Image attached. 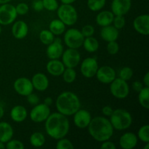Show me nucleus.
<instances>
[{
  "label": "nucleus",
  "mask_w": 149,
  "mask_h": 149,
  "mask_svg": "<svg viewBox=\"0 0 149 149\" xmlns=\"http://www.w3.org/2000/svg\"><path fill=\"white\" fill-rule=\"evenodd\" d=\"M45 131L50 138L59 140L68 135L70 129V123L66 116L62 113H50L45 120Z\"/></svg>",
  "instance_id": "f257e3e1"
},
{
  "label": "nucleus",
  "mask_w": 149,
  "mask_h": 149,
  "mask_svg": "<svg viewBox=\"0 0 149 149\" xmlns=\"http://www.w3.org/2000/svg\"><path fill=\"white\" fill-rule=\"evenodd\" d=\"M87 128L92 138L101 143L110 139L113 136L114 130L110 121L104 116L92 118Z\"/></svg>",
  "instance_id": "f03ea898"
},
{
  "label": "nucleus",
  "mask_w": 149,
  "mask_h": 149,
  "mask_svg": "<svg viewBox=\"0 0 149 149\" xmlns=\"http://www.w3.org/2000/svg\"><path fill=\"white\" fill-rule=\"evenodd\" d=\"M55 106L59 113L69 116L74 115L81 108V103L75 93L65 91L58 96Z\"/></svg>",
  "instance_id": "7ed1b4c3"
},
{
  "label": "nucleus",
  "mask_w": 149,
  "mask_h": 149,
  "mask_svg": "<svg viewBox=\"0 0 149 149\" xmlns=\"http://www.w3.org/2000/svg\"><path fill=\"white\" fill-rule=\"evenodd\" d=\"M109 121L114 130H125L132 125V117L131 113L125 109H117L113 110Z\"/></svg>",
  "instance_id": "20e7f679"
},
{
  "label": "nucleus",
  "mask_w": 149,
  "mask_h": 149,
  "mask_svg": "<svg viewBox=\"0 0 149 149\" xmlns=\"http://www.w3.org/2000/svg\"><path fill=\"white\" fill-rule=\"evenodd\" d=\"M57 14L58 19H60L65 26H73L78 20L77 10L71 4H61L57 10Z\"/></svg>",
  "instance_id": "39448f33"
},
{
  "label": "nucleus",
  "mask_w": 149,
  "mask_h": 149,
  "mask_svg": "<svg viewBox=\"0 0 149 149\" xmlns=\"http://www.w3.org/2000/svg\"><path fill=\"white\" fill-rule=\"evenodd\" d=\"M64 33V43L68 48L79 49L82 46L84 37L81 31L77 29H69Z\"/></svg>",
  "instance_id": "423d86ee"
},
{
  "label": "nucleus",
  "mask_w": 149,
  "mask_h": 149,
  "mask_svg": "<svg viewBox=\"0 0 149 149\" xmlns=\"http://www.w3.org/2000/svg\"><path fill=\"white\" fill-rule=\"evenodd\" d=\"M110 92L112 95L117 99H125L129 95L130 87L127 81L119 78H115L110 83Z\"/></svg>",
  "instance_id": "0eeeda50"
},
{
  "label": "nucleus",
  "mask_w": 149,
  "mask_h": 149,
  "mask_svg": "<svg viewBox=\"0 0 149 149\" xmlns=\"http://www.w3.org/2000/svg\"><path fill=\"white\" fill-rule=\"evenodd\" d=\"M15 7L9 3L2 4L0 6V25L7 26L14 23L17 18Z\"/></svg>",
  "instance_id": "6e6552de"
},
{
  "label": "nucleus",
  "mask_w": 149,
  "mask_h": 149,
  "mask_svg": "<svg viewBox=\"0 0 149 149\" xmlns=\"http://www.w3.org/2000/svg\"><path fill=\"white\" fill-rule=\"evenodd\" d=\"M50 113L49 106H47L45 103H38L31 109L29 113V116L32 122L36 123H42L45 122Z\"/></svg>",
  "instance_id": "1a4fd4ad"
},
{
  "label": "nucleus",
  "mask_w": 149,
  "mask_h": 149,
  "mask_svg": "<svg viewBox=\"0 0 149 149\" xmlns=\"http://www.w3.org/2000/svg\"><path fill=\"white\" fill-rule=\"evenodd\" d=\"M62 62L65 68H75L79 64L81 55L77 49L68 48L63 51L62 55Z\"/></svg>",
  "instance_id": "9d476101"
},
{
  "label": "nucleus",
  "mask_w": 149,
  "mask_h": 149,
  "mask_svg": "<svg viewBox=\"0 0 149 149\" xmlns=\"http://www.w3.org/2000/svg\"><path fill=\"white\" fill-rule=\"evenodd\" d=\"M13 87L16 93L22 96H27L33 93V87L31 80L26 77H20L15 81Z\"/></svg>",
  "instance_id": "9b49d317"
},
{
  "label": "nucleus",
  "mask_w": 149,
  "mask_h": 149,
  "mask_svg": "<svg viewBox=\"0 0 149 149\" xmlns=\"http://www.w3.org/2000/svg\"><path fill=\"white\" fill-rule=\"evenodd\" d=\"M98 69V63L95 58H87L81 62L80 71L86 78H92L95 76Z\"/></svg>",
  "instance_id": "f8f14e48"
},
{
  "label": "nucleus",
  "mask_w": 149,
  "mask_h": 149,
  "mask_svg": "<svg viewBox=\"0 0 149 149\" xmlns=\"http://www.w3.org/2000/svg\"><path fill=\"white\" fill-rule=\"evenodd\" d=\"M97 79L103 84H110L116 78V71L112 67L103 65L97 69L95 74Z\"/></svg>",
  "instance_id": "ddd939ff"
},
{
  "label": "nucleus",
  "mask_w": 149,
  "mask_h": 149,
  "mask_svg": "<svg viewBox=\"0 0 149 149\" xmlns=\"http://www.w3.org/2000/svg\"><path fill=\"white\" fill-rule=\"evenodd\" d=\"M92 119L91 113L85 109H79L74 114V122L76 127L79 129H84L88 127Z\"/></svg>",
  "instance_id": "4468645a"
},
{
  "label": "nucleus",
  "mask_w": 149,
  "mask_h": 149,
  "mask_svg": "<svg viewBox=\"0 0 149 149\" xmlns=\"http://www.w3.org/2000/svg\"><path fill=\"white\" fill-rule=\"evenodd\" d=\"M133 27L138 33L143 36L149 34V15L144 14L138 15L133 20Z\"/></svg>",
  "instance_id": "2eb2a0df"
},
{
  "label": "nucleus",
  "mask_w": 149,
  "mask_h": 149,
  "mask_svg": "<svg viewBox=\"0 0 149 149\" xmlns=\"http://www.w3.org/2000/svg\"><path fill=\"white\" fill-rule=\"evenodd\" d=\"M131 7V0H113L111 8L114 15H125L130 10Z\"/></svg>",
  "instance_id": "dca6fc26"
},
{
  "label": "nucleus",
  "mask_w": 149,
  "mask_h": 149,
  "mask_svg": "<svg viewBox=\"0 0 149 149\" xmlns=\"http://www.w3.org/2000/svg\"><path fill=\"white\" fill-rule=\"evenodd\" d=\"M63 46L60 38H56L53 42L47 45L46 53L50 60L59 59L63 52Z\"/></svg>",
  "instance_id": "f3484780"
},
{
  "label": "nucleus",
  "mask_w": 149,
  "mask_h": 149,
  "mask_svg": "<svg viewBox=\"0 0 149 149\" xmlns=\"http://www.w3.org/2000/svg\"><path fill=\"white\" fill-rule=\"evenodd\" d=\"M33 89L40 92L45 91L49 87V79L43 73H37L33 76L31 79Z\"/></svg>",
  "instance_id": "a211bd4d"
},
{
  "label": "nucleus",
  "mask_w": 149,
  "mask_h": 149,
  "mask_svg": "<svg viewBox=\"0 0 149 149\" xmlns=\"http://www.w3.org/2000/svg\"><path fill=\"white\" fill-rule=\"evenodd\" d=\"M138 137L132 132H125L119 139V146L123 149H132L138 144Z\"/></svg>",
  "instance_id": "6ab92c4d"
},
{
  "label": "nucleus",
  "mask_w": 149,
  "mask_h": 149,
  "mask_svg": "<svg viewBox=\"0 0 149 149\" xmlns=\"http://www.w3.org/2000/svg\"><path fill=\"white\" fill-rule=\"evenodd\" d=\"M29 32V27L26 22L18 20L15 22L12 27L13 36L17 39H23L27 36Z\"/></svg>",
  "instance_id": "aec40b11"
},
{
  "label": "nucleus",
  "mask_w": 149,
  "mask_h": 149,
  "mask_svg": "<svg viewBox=\"0 0 149 149\" xmlns=\"http://www.w3.org/2000/svg\"><path fill=\"white\" fill-rule=\"evenodd\" d=\"M46 68L47 71L50 75L53 77H59L62 75L65 67L62 61L58 59H52L47 63Z\"/></svg>",
  "instance_id": "412c9836"
},
{
  "label": "nucleus",
  "mask_w": 149,
  "mask_h": 149,
  "mask_svg": "<svg viewBox=\"0 0 149 149\" xmlns=\"http://www.w3.org/2000/svg\"><path fill=\"white\" fill-rule=\"evenodd\" d=\"M119 30L111 25L102 27L100 30V36L103 40L107 42L116 41L119 38Z\"/></svg>",
  "instance_id": "4be33fe9"
},
{
  "label": "nucleus",
  "mask_w": 149,
  "mask_h": 149,
  "mask_svg": "<svg viewBox=\"0 0 149 149\" xmlns=\"http://www.w3.org/2000/svg\"><path fill=\"white\" fill-rule=\"evenodd\" d=\"M28 116L27 109L23 106L17 105L14 106L10 111V117L12 120L17 123L24 122Z\"/></svg>",
  "instance_id": "5701e85b"
},
{
  "label": "nucleus",
  "mask_w": 149,
  "mask_h": 149,
  "mask_svg": "<svg viewBox=\"0 0 149 149\" xmlns=\"http://www.w3.org/2000/svg\"><path fill=\"white\" fill-rule=\"evenodd\" d=\"M14 135V130L10 124L6 122H0V141L6 143L11 140Z\"/></svg>",
  "instance_id": "b1692460"
},
{
  "label": "nucleus",
  "mask_w": 149,
  "mask_h": 149,
  "mask_svg": "<svg viewBox=\"0 0 149 149\" xmlns=\"http://www.w3.org/2000/svg\"><path fill=\"white\" fill-rule=\"evenodd\" d=\"M113 17H114V15L111 11L103 10L96 16V23L101 27L109 26L113 23Z\"/></svg>",
  "instance_id": "393cba45"
},
{
  "label": "nucleus",
  "mask_w": 149,
  "mask_h": 149,
  "mask_svg": "<svg viewBox=\"0 0 149 149\" xmlns=\"http://www.w3.org/2000/svg\"><path fill=\"white\" fill-rule=\"evenodd\" d=\"M49 30L55 36H60L65 31V25L60 19H54L49 25Z\"/></svg>",
  "instance_id": "a878e982"
},
{
  "label": "nucleus",
  "mask_w": 149,
  "mask_h": 149,
  "mask_svg": "<svg viewBox=\"0 0 149 149\" xmlns=\"http://www.w3.org/2000/svg\"><path fill=\"white\" fill-rule=\"evenodd\" d=\"M82 46L84 47V49L87 52L93 53V52H96L99 48V42L93 36H89V37H85L83 42Z\"/></svg>",
  "instance_id": "bb28decb"
},
{
  "label": "nucleus",
  "mask_w": 149,
  "mask_h": 149,
  "mask_svg": "<svg viewBox=\"0 0 149 149\" xmlns=\"http://www.w3.org/2000/svg\"><path fill=\"white\" fill-rule=\"evenodd\" d=\"M29 141L32 146L35 148H40L45 145L46 140H45V135L42 132H35L31 134L29 138Z\"/></svg>",
  "instance_id": "cd10ccee"
},
{
  "label": "nucleus",
  "mask_w": 149,
  "mask_h": 149,
  "mask_svg": "<svg viewBox=\"0 0 149 149\" xmlns=\"http://www.w3.org/2000/svg\"><path fill=\"white\" fill-rule=\"evenodd\" d=\"M138 100L143 108L146 109H149V87H144L138 93Z\"/></svg>",
  "instance_id": "c85d7f7f"
},
{
  "label": "nucleus",
  "mask_w": 149,
  "mask_h": 149,
  "mask_svg": "<svg viewBox=\"0 0 149 149\" xmlns=\"http://www.w3.org/2000/svg\"><path fill=\"white\" fill-rule=\"evenodd\" d=\"M39 39L43 45H48L55 39V35L49 30H42L39 33Z\"/></svg>",
  "instance_id": "c756f323"
},
{
  "label": "nucleus",
  "mask_w": 149,
  "mask_h": 149,
  "mask_svg": "<svg viewBox=\"0 0 149 149\" xmlns=\"http://www.w3.org/2000/svg\"><path fill=\"white\" fill-rule=\"evenodd\" d=\"M62 75L64 81L68 84L73 83L77 78V72L73 68H65Z\"/></svg>",
  "instance_id": "7c9ffc66"
},
{
  "label": "nucleus",
  "mask_w": 149,
  "mask_h": 149,
  "mask_svg": "<svg viewBox=\"0 0 149 149\" xmlns=\"http://www.w3.org/2000/svg\"><path fill=\"white\" fill-rule=\"evenodd\" d=\"M106 1V0H87V7L93 12L100 11L104 7Z\"/></svg>",
  "instance_id": "2f4dec72"
},
{
  "label": "nucleus",
  "mask_w": 149,
  "mask_h": 149,
  "mask_svg": "<svg viewBox=\"0 0 149 149\" xmlns=\"http://www.w3.org/2000/svg\"><path fill=\"white\" fill-rule=\"evenodd\" d=\"M138 138L143 143H149V125H145L141 127L138 132Z\"/></svg>",
  "instance_id": "473e14b6"
},
{
  "label": "nucleus",
  "mask_w": 149,
  "mask_h": 149,
  "mask_svg": "<svg viewBox=\"0 0 149 149\" xmlns=\"http://www.w3.org/2000/svg\"><path fill=\"white\" fill-rule=\"evenodd\" d=\"M119 78L125 80V81H129L131 79L132 77H133V71L132 68L129 66L123 67L122 69L119 71Z\"/></svg>",
  "instance_id": "72a5a7b5"
},
{
  "label": "nucleus",
  "mask_w": 149,
  "mask_h": 149,
  "mask_svg": "<svg viewBox=\"0 0 149 149\" xmlns=\"http://www.w3.org/2000/svg\"><path fill=\"white\" fill-rule=\"evenodd\" d=\"M55 147L57 149H73L74 148L71 141L64 138L58 140Z\"/></svg>",
  "instance_id": "f704fd0d"
},
{
  "label": "nucleus",
  "mask_w": 149,
  "mask_h": 149,
  "mask_svg": "<svg viewBox=\"0 0 149 149\" xmlns=\"http://www.w3.org/2000/svg\"><path fill=\"white\" fill-rule=\"evenodd\" d=\"M42 2H43L44 9H46L48 11H56L59 7L57 0H42Z\"/></svg>",
  "instance_id": "c9c22d12"
},
{
  "label": "nucleus",
  "mask_w": 149,
  "mask_h": 149,
  "mask_svg": "<svg viewBox=\"0 0 149 149\" xmlns=\"http://www.w3.org/2000/svg\"><path fill=\"white\" fill-rule=\"evenodd\" d=\"M5 148L7 149H24L25 146L23 142L18 140H10L6 143Z\"/></svg>",
  "instance_id": "e433bc0d"
},
{
  "label": "nucleus",
  "mask_w": 149,
  "mask_h": 149,
  "mask_svg": "<svg viewBox=\"0 0 149 149\" xmlns=\"http://www.w3.org/2000/svg\"><path fill=\"white\" fill-rule=\"evenodd\" d=\"M112 23H113V26L116 29L120 30L125 27V24H126V20H125L124 15H115Z\"/></svg>",
  "instance_id": "4c0bfd02"
},
{
  "label": "nucleus",
  "mask_w": 149,
  "mask_h": 149,
  "mask_svg": "<svg viewBox=\"0 0 149 149\" xmlns=\"http://www.w3.org/2000/svg\"><path fill=\"white\" fill-rule=\"evenodd\" d=\"M106 49L110 55H116L119 50V45L116 41L109 42L107 46H106Z\"/></svg>",
  "instance_id": "58836bf2"
},
{
  "label": "nucleus",
  "mask_w": 149,
  "mask_h": 149,
  "mask_svg": "<svg viewBox=\"0 0 149 149\" xmlns=\"http://www.w3.org/2000/svg\"><path fill=\"white\" fill-rule=\"evenodd\" d=\"M15 10L17 15H25L27 14L28 12H29V7L26 3H19V4H17V5H16Z\"/></svg>",
  "instance_id": "ea45409f"
},
{
  "label": "nucleus",
  "mask_w": 149,
  "mask_h": 149,
  "mask_svg": "<svg viewBox=\"0 0 149 149\" xmlns=\"http://www.w3.org/2000/svg\"><path fill=\"white\" fill-rule=\"evenodd\" d=\"M81 32L84 38L93 36L95 33V28L92 25H86V26H83Z\"/></svg>",
  "instance_id": "a19ab883"
},
{
  "label": "nucleus",
  "mask_w": 149,
  "mask_h": 149,
  "mask_svg": "<svg viewBox=\"0 0 149 149\" xmlns=\"http://www.w3.org/2000/svg\"><path fill=\"white\" fill-rule=\"evenodd\" d=\"M27 100L29 103V104L31 105V106H36L38 103H39V97H38V95L35 93H30L29 95H28L27 96Z\"/></svg>",
  "instance_id": "79ce46f5"
},
{
  "label": "nucleus",
  "mask_w": 149,
  "mask_h": 149,
  "mask_svg": "<svg viewBox=\"0 0 149 149\" xmlns=\"http://www.w3.org/2000/svg\"><path fill=\"white\" fill-rule=\"evenodd\" d=\"M31 6L32 8H33L36 12H41L44 10L42 0H33Z\"/></svg>",
  "instance_id": "37998d69"
},
{
  "label": "nucleus",
  "mask_w": 149,
  "mask_h": 149,
  "mask_svg": "<svg viewBox=\"0 0 149 149\" xmlns=\"http://www.w3.org/2000/svg\"><path fill=\"white\" fill-rule=\"evenodd\" d=\"M101 149H116V146L113 142L110 141L109 140L105 141L102 142L101 146H100Z\"/></svg>",
  "instance_id": "c03bdc74"
},
{
  "label": "nucleus",
  "mask_w": 149,
  "mask_h": 149,
  "mask_svg": "<svg viewBox=\"0 0 149 149\" xmlns=\"http://www.w3.org/2000/svg\"><path fill=\"white\" fill-rule=\"evenodd\" d=\"M143 87V84L139 81H135L132 83V89L137 93H139Z\"/></svg>",
  "instance_id": "a18cd8bd"
},
{
  "label": "nucleus",
  "mask_w": 149,
  "mask_h": 149,
  "mask_svg": "<svg viewBox=\"0 0 149 149\" xmlns=\"http://www.w3.org/2000/svg\"><path fill=\"white\" fill-rule=\"evenodd\" d=\"M113 111V109H112V107H111L109 106H106L104 107H103V109H102V113H103V114L106 116H109V117H110V116L112 114Z\"/></svg>",
  "instance_id": "49530a36"
},
{
  "label": "nucleus",
  "mask_w": 149,
  "mask_h": 149,
  "mask_svg": "<svg viewBox=\"0 0 149 149\" xmlns=\"http://www.w3.org/2000/svg\"><path fill=\"white\" fill-rule=\"evenodd\" d=\"M143 84L146 87H149V72H147L143 77Z\"/></svg>",
  "instance_id": "de8ad7c7"
},
{
  "label": "nucleus",
  "mask_w": 149,
  "mask_h": 149,
  "mask_svg": "<svg viewBox=\"0 0 149 149\" xmlns=\"http://www.w3.org/2000/svg\"><path fill=\"white\" fill-rule=\"evenodd\" d=\"M52 103H53V100H52V99L50 97H47L45 99V100H44V103L48 106H51L52 104Z\"/></svg>",
  "instance_id": "09e8293b"
},
{
  "label": "nucleus",
  "mask_w": 149,
  "mask_h": 149,
  "mask_svg": "<svg viewBox=\"0 0 149 149\" xmlns=\"http://www.w3.org/2000/svg\"><path fill=\"white\" fill-rule=\"evenodd\" d=\"M76 1H77V0H61V1L63 4H71L74 2H75Z\"/></svg>",
  "instance_id": "8fccbe9b"
},
{
  "label": "nucleus",
  "mask_w": 149,
  "mask_h": 149,
  "mask_svg": "<svg viewBox=\"0 0 149 149\" xmlns=\"http://www.w3.org/2000/svg\"><path fill=\"white\" fill-rule=\"evenodd\" d=\"M4 108H3L1 106H0V119H1V118L4 116Z\"/></svg>",
  "instance_id": "3c124183"
},
{
  "label": "nucleus",
  "mask_w": 149,
  "mask_h": 149,
  "mask_svg": "<svg viewBox=\"0 0 149 149\" xmlns=\"http://www.w3.org/2000/svg\"><path fill=\"white\" fill-rule=\"evenodd\" d=\"M11 0H0V4H6V3H9Z\"/></svg>",
  "instance_id": "603ef678"
},
{
  "label": "nucleus",
  "mask_w": 149,
  "mask_h": 149,
  "mask_svg": "<svg viewBox=\"0 0 149 149\" xmlns=\"http://www.w3.org/2000/svg\"><path fill=\"white\" fill-rule=\"evenodd\" d=\"M3 148H5V143H4L0 141V149H3Z\"/></svg>",
  "instance_id": "864d4df0"
},
{
  "label": "nucleus",
  "mask_w": 149,
  "mask_h": 149,
  "mask_svg": "<svg viewBox=\"0 0 149 149\" xmlns=\"http://www.w3.org/2000/svg\"><path fill=\"white\" fill-rule=\"evenodd\" d=\"M148 148H149V144L148 143H146V146L143 147V149H148Z\"/></svg>",
  "instance_id": "5fc2aeb1"
},
{
  "label": "nucleus",
  "mask_w": 149,
  "mask_h": 149,
  "mask_svg": "<svg viewBox=\"0 0 149 149\" xmlns=\"http://www.w3.org/2000/svg\"><path fill=\"white\" fill-rule=\"evenodd\" d=\"M1 31H2V29H1V26H0V34H1Z\"/></svg>",
  "instance_id": "6e6d98bb"
}]
</instances>
